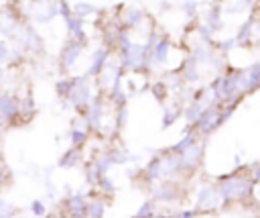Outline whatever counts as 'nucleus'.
Returning a JSON list of instances; mask_svg holds the SVG:
<instances>
[{
  "mask_svg": "<svg viewBox=\"0 0 260 218\" xmlns=\"http://www.w3.org/2000/svg\"><path fill=\"white\" fill-rule=\"evenodd\" d=\"M35 22H49L59 16V2L57 0H37L32 2V12L28 14Z\"/></svg>",
  "mask_w": 260,
  "mask_h": 218,
  "instance_id": "ddd939ff",
  "label": "nucleus"
},
{
  "mask_svg": "<svg viewBox=\"0 0 260 218\" xmlns=\"http://www.w3.org/2000/svg\"><path fill=\"white\" fill-rule=\"evenodd\" d=\"M87 141H89V128L83 122V118L79 116L75 120V124L71 126V130H69V143H71L73 149H83Z\"/></svg>",
  "mask_w": 260,
  "mask_h": 218,
  "instance_id": "6ab92c4d",
  "label": "nucleus"
},
{
  "mask_svg": "<svg viewBox=\"0 0 260 218\" xmlns=\"http://www.w3.org/2000/svg\"><path fill=\"white\" fill-rule=\"evenodd\" d=\"M203 24H207L213 33H221L223 31V26H225V18H223V12H221V8H219V4L215 2V4H209L207 8H205V12H203V20H201Z\"/></svg>",
  "mask_w": 260,
  "mask_h": 218,
  "instance_id": "f3484780",
  "label": "nucleus"
},
{
  "mask_svg": "<svg viewBox=\"0 0 260 218\" xmlns=\"http://www.w3.org/2000/svg\"><path fill=\"white\" fill-rule=\"evenodd\" d=\"M223 206L217 183H203L195 194V210L199 214H211L217 212Z\"/></svg>",
  "mask_w": 260,
  "mask_h": 218,
  "instance_id": "7ed1b4c3",
  "label": "nucleus"
},
{
  "mask_svg": "<svg viewBox=\"0 0 260 218\" xmlns=\"http://www.w3.org/2000/svg\"><path fill=\"white\" fill-rule=\"evenodd\" d=\"M223 16L225 14H254L258 8V0H217Z\"/></svg>",
  "mask_w": 260,
  "mask_h": 218,
  "instance_id": "2eb2a0df",
  "label": "nucleus"
},
{
  "mask_svg": "<svg viewBox=\"0 0 260 218\" xmlns=\"http://www.w3.org/2000/svg\"><path fill=\"white\" fill-rule=\"evenodd\" d=\"M0 192H2V189H0Z\"/></svg>",
  "mask_w": 260,
  "mask_h": 218,
  "instance_id": "79ce46f5",
  "label": "nucleus"
},
{
  "mask_svg": "<svg viewBox=\"0 0 260 218\" xmlns=\"http://www.w3.org/2000/svg\"><path fill=\"white\" fill-rule=\"evenodd\" d=\"M0 124H2V120H0Z\"/></svg>",
  "mask_w": 260,
  "mask_h": 218,
  "instance_id": "a19ab883",
  "label": "nucleus"
},
{
  "mask_svg": "<svg viewBox=\"0 0 260 218\" xmlns=\"http://www.w3.org/2000/svg\"><path fill=\"white\" fill-rule=\"evenodd\" d=\"M95 192H98L100 198H112L114 192H116V185H114V181L108 175H102L100 181H98V185H95Z\"/></svg>",
  "mask_w": 260,
  "mask_h": 218,
  "instance_id": "cd10ccee",
  "label": "nucleus"
},
{
  "mask_svg": "<svg viewBox=\"0 0 260 218\" xmlns=\"http://www.w3.org/2000/svg\"><path fill=\"white\" fill-rule=\"evenodd\" d=\"M18 214V210L4 198H0V218H14Z\"/></svg>",
  "mask_w": 260,
  "mask_h": 218,
  "instance_id": "2f4dec72",
  "label": "nucleus"
},
{
  "mask_svg": "<svg viewBox=\"0 0 260 218\" xmlns=\"http://www.w3.org/2000/svg\"><path fill=\"white\" fill-rule=\"evenodd\" d=\"M110 59H112V49H110L108 45L102 43V45L91 53V57H89V65H87V69H85V75L91 77V79H95V77L102 73V69L108 65Z\"/></svg>",
  "mask_w": 260,
  "mask_h": 218,
  "instance_id": "f8f14e48",
  "label": "nucleus"
},
{
  "mask_svg": "<svg viewBox=\"0 0 260 218\" xmlns=\"http://www.w3.org/2000/svg\"><path fill=\"white\" fill-rule=\"evenodd\" d=\"M120 20H122V26L128 29L130 33H136L138 29H152L154 22L150 20V16L140 8V6H122V12H120Z\"/></svg>",
  "mask_w": 260,
  "mask_h": 218,
  "instance_id": "423d86ee",
  "label": "nucleus"
},
{
  "mask_svg": "<svg viewBox=\"0 0 260 218\" xmlns=\"http://www.w3.org/2000/svg\"><path fill=\"white\" fill-rule=\"evenodd\" d=\"M83 163V149H73V147H69V149H65V153L59 157V167L61 169H71V167H77V165H81Z\"/></svg>",
  "mask_w": 260,
  "mask_h": 218,
  "instance_id": "412c9836",
  "label": "nucleus"
},
{
  "mask_svg": "<svg viewBox=\"0 0 260 218\" xmlns=\"http://www.w3.org/2000/svg\"><path fill=\"white\" fill-rule=\"evenodd\" d=\"M254 22H256V16L250 14L244 18V22H240L234 39L238 43V47H250L254 43Z\"/></svg>",
  "mask_w": 260,
  "mask_h": 218,
  "instance_id": "a211bd4d",
  "label": "nucleus"
},
{
  "mask_svg": "<svg viewBox=\"0 0 260 218\" xmlns=\"http://www.w3.org/2000/svg\"><path fill=\"white\" fill-rule=\"evenodd\" d=\"M30 212H32V216L43 218V216L47 214V208H45V204H43L41 200H32V202H30Z\"/></svg>",
  "mask_w": 260,
  "mask_h": 218,
  "instance_id": "c9c22d12",
  "label": "nucleus"
},
{
  "mask_svg": "<svg viewBox=\"0 0 260 218\" xmlns=\"http://www.w3.org/2000/svg\"><path fill=\"white\" fill-rule=\"evenodd\" d=\"M75 84H77V75L61 77V79H57V84H55V94H57L61 100H67V98H69V94L73 92Z\"/></svg>",
  "mask_w": 260,
  "mask_h": 218,
  "instance_id": "a878e982",
  "label": "nucleus"
},
{
  "mask_svg": "<svg viewBox=\"0 0 260 218\" xmlns=\"http://www.w3.org/2000/svg\"><path fill=\"white\" fill-rule=\"evenodd\" d=\"M199 141V134H197V130L193 128V126H187V130H185V134L171 147V151L173 153H177V155H181V153H185L189 147H193L195 143Z\"/></svg>",
  "mask_w": 260,
  "mask_h": 218,
  "instance_id": "b1692460",
  "label": "nucleus"
},
{
  "mask_svg": "<svg viewBox=\"0 0 260 218\" xmlns=\"http://www.w3.org/2000/svg\"><path fill=\"white\" fill-rule=\"evenodd\" d=\"M83 47H85V43H81V41H75V39L65 41V45L59 51V69L63 73H69L73 69V65L77 63V59L83 53Z\"/></svg>",
  "mask_w": 260,
  "mask_h": 218,
  "instance_id": "6e6552de",
  "label": "nucleus"
},
{
  "mask_svg": "<svg viewBox=\"0 0 260 218\" xmlns=\"http://www.w3.org/2000/svg\"><path fill=\"white\" fill-rule=\"evenodd\" d=\"M55 218H65V216H63V214H61V216H55Z\"/></svg>",
  "mask_w": 260,
  "mask_h": 218,
  "instance_id": "ea45409f",
  "label": "nucleus"
},
{
  "mask_svg": "<svg viewBox=\"0 0 260 218\" xmlns=\"http://www.w3.org/2000/svg\"><path fill=\"white\" fill-rule=\"evenodd\" d=\"M22 24V14L14 4H4L0 8V39H14Z\"/></svg>",
  "mask_w": 260,
  "mask_h": 218,
  "instance_id": "39448f33",
  "label": "nucleus"
},
{
  "mask_svg": "<svg viewBox=\"0 0 260 218\" xmlns=\"http://www.w3.org/2000/svg\"><path fill=\"white\" fill-rule=\"evenodd\" d=\"M104 212H106V200L100 198V196L98 198H89L83 218H104Z\"/></svg>",
  "mask_w": 260,
  "mask_h": 218,
  "instance_id": "393cba45",
  "label": "nucleus"
},
{
  "mask_svg": "<svg viewBox=\"0 0 260 218\" xmlns=\"http://www.w3.org/2000/svg\"><path fill=\"white\" fill-rule=\"evenodd\" d=\"M6 185H10V169L0 155V189H4Z\"/></svg>",
  "mask_w": 260,
  "mask_h": 218,
  "instance_id": "72a5a7b5",
  "label": "nucleus"
},
{
  "mask_svg": "<svg viewBox=\"0 0 260 218\" xmlns=\"http://www.w3.org/2000/svg\"><path fill=\"white\" fill-rule=\"evenodd\" d=\"M219 110H221V104L219 102H215L209 108H205V112L201 114V118L193 126L199 137H207V134H211L213 130L219 128Z\"/></svg>",
  "mask_w": 260,
  "mask_h": 218,
  "instance_id": "9d476101",
  "label": "nucleus"
},
{
  "mask_svg": "<svg viewBox=\"0 0 260 218\" xmlns=\"http://www.w3.org/2000/svg\"><path fill=\"white\" fill-rule=\"evenodd\" d=\"M179 114H181V106H167L165 108V112H162V126L167 128V126H171L177 118H179Z\"/></svg>",
  "mask_w": 260,
  "mask_h": 218,
  "instance_id": "7c9ffc66",
  "label": "nucleus"
},
{
  "mask_svg": "<svg viewBox=\"0 0 260 218\" xmlns=\"http://www.w3.org/2000/svg\"><path fill=\"white\" fill-rule=\"evenodd\" d=\"M203 157H205V143L203 141H197L193 147H189L185 153L179 155V159H181V171L187 173V175L195 173L201 167Z\"/></svg>",
  "mask_w": 260,
  "mask_h": 218,
  "instance_id": "1a4fd4ad",
  "label": "nucleus"
},
{
  "mask_svg": "<svg viewBox=\"0 0 260 218\" xmlns=\"http://www.w3.org/2000/svg\"><path fill=\"white\" fill-rule=\"evenodd\" d=\"M150 90H152V94L158 98V100H165V96H167V86H165V81L162 79H158V81H154L152 86H150Z\"/></svg>",
  "mask_w": 260,
  "mask_h": 218,
  "instance_id": "f704fd0d",
  "label": "nucleus"
},
{
  "mask_svg": "<svg viewBox=\"0 0 260 218\" xmlns=\"http://www.w3.org/2000/svg\"><path fill=\"white\" fill-rule=\"evenodd\" d=\"M154 216H156V202L154 200H146L138 208V212L134 214V218H154Z\"/></svg>",
  "mask_w": 260,
  "mask_h": 218,
  "instance_id": "c756f323",
  "label": "nucleus"
},
{
  "mask_svg": "<svg viewBox=\"0 0 260 218\" xmlns=\"http://www.w3.org/2000/svg\"><path fill=\"white\" fill-rule=\"evenodd\" d=\"M0 120L4 126L20 124V106L18 96L12 92H0Z\"/></svg>",
  "mask_w": 260,
  "mask_h": 218,
  "instance_id": "0eeeda50",
  "label": "nucleus"
},
{
  "mask_svg": "<svg viewBox=\"0 0 260 218\" xmlns=\"http://www.w3.org/2000/svg\"><path fill=\"white\" fill-rule=\"evenodd\" d=\"M57 2H59V16H61V18H67V16H71V14H73L71 4H69L67 0H57Z\"/></svg>",
  "mask_w": 260,
  "mask_h": 218,
  "instance_id": "e433bc0d",
  "label": "nucleus"
},
{
  "mask_svg": "<svg viewBox=\"0 0 260 218\" xmlns=\"http://www.w3.org/2000/svg\"><path fill=\"white\" fill-rule=\"evenodd\" d=\"M250 177L254 179V183H256V185L260 183V163H256V165L250 169Z\"/></svg>",
  "mask_w": 260,
  "mask_h": 218,
  "instance_id": "58836bf2",
  "label": "nucleus"
},
{
  "mask_svg": "<svg viewBox=\"0 0 260 218\" xmlns=\"http://www.w3.org/2000/svg\"><path fill=\"white\" fill-rule=\"evenodd\" d=\"M18 106H20V124H26L35 118L37 114V104L32 100L30 94H24V96H18Z\"/></svg>",
  "mask_w": 260,
  "mask_h": 218,
  "instance_id": "4be33fe9",
  "label": "nucleus"
},
{
  "mask_svg": "<svg viewBox=\"0 0 260 218\" xmlns=\"http://www.w3.org/2000/svg\"><path fill=\"white\" fill-rule=\"evenodd\" d=\"M63 20H65V29H67L69 39H75V41L87 43L85 29H83V24H85V20H83V18H79V16L71 14V16H67V18H63Z\"/></svg>",
  "mask_w": 260,
  "mask_h": 218,
  "instance_id": "aec40b11",
  "label": "nucleus"
},
{
  "mask_svg": "<svg viewBox=\"0 0 260 218\" xmlns=\"http://www.w3.org/2000/svg\"><path fill=\"white\" fill-rule=\"evenodd\" d=\"M199 216V212L193 208V210H181V212H177V214H173V218H197Z\"/></svg>",
  "mask_w": 260,
  "mask_h": 218,
  "instance_id": "4c0bfd02",
  "label": "nucleus"
},
{
  "mask_svg": "<svg viewBox=\"0 0 260 218\" xmlns=\"http://www.w3.org/2000/svg\"><path fill=\"white\" fill-rule=\"evenodd\" d=\"M238 81H240V92L244 96L254 92V90H258L260 88V61H254L252 65L240 69Z\"/></svg>",
  "mask_w": 260,
  "mask_h": 218,
  "instance_id": "9b49d317",
  "label": "nucleus"
},
{
  "mask_svg": "<svg viewBox=\"0 0 260 218\" xmlns=\"http://www.w3.org/2000/svg\"><path fill=\"white\" fill-rule=\"evenodd\" d=\"M181 75H183L185 84H195V81H199V77H201V65H199L195 59H191V57L187 55L185 63L181 65Z\"/></svg>",
  "mask_w": 260,
  "mask_h": 218,
  "instance_id": "5701e85b",
  "label": "nucleus"
},
{
  "mask_svg": "<svg viewBox=\"0 0 260 218\" xmlns=\"http://www.w3.org/2000/svg\"><path fill=\"white\" fill-rule=\"evenodd\" d=\"M95 81V79H93ZM91 81V77H87L85 73L83 75H77V84H75V88H73V92L69 94V98H67V102L81 114L85 108H87V104L95 98V84Z\"/></svg>",
  "mask_w": 260,
  "mask_h": 218,
  "instance_id": "f03ea898",
  "label": "nucleus"
},
{
  "mask_svg": "<svg viewBox=\"0 0 260 218\" xmlns=\"http://www.w3.org/2000/svg\"><path fill=\"white\" fill-rule=\"evenodd\" d=\"M181 10L187 14V18H191V20H193V18L197 16V12H199V4H197L195 0H187V2H183V4H181Z\"/></svg>",
  "mask_w": 260,
  "mask_h": 218,
  "instance_id": "473e14b6",
  "label": "nucleus"
},
{
  "mask_svg": "<svg viewBox=\"0 0 260 218\" xmlns=\"http://www.w3.org/2000/svg\"><path fill=\"white\" fill-rule=\"evenodd\" d=\"M179 183L175 179L171 181H158L152 185V198L156 204H171L175 200H179Z\"/></svg>",
  "mask_w": 260,
  "mask_h": 218,
  "instance_id": "4468645a",
  "label": "nucleus"
},
{
  "mask_svg": "<svg viewBox=\"0 0 260 218\" xmlns=\"http://www.w3.org/2000/svg\"><path fill=\"white\" fill-rule=\"evenodd\" d=\"M14 41L18 43V49L26 55V53H30V55H43V51H45V41H43V37L35 31V26L32 24H22L20 26V31L16 33V37H14Z\"/></svg>",
  "mask_w": 260,
  "mask_h": 218,
  "instance_id": "20e7f679",
  "label": "nucleus"
},
{
  "mask_svg": "<svg viewBox=\"0 0 260 218\" xmlns=\"http://www.w3.org/2000/svg\"><path fill=\"white\" fill-rule=\"evenodd\" d=\"M71 10H73V14L75 16H79V18H87V16H91V14H98V8L93 6V4H89V2H75L73 6H71Z\"/></svg>",
  "mask_w": 260,
  "mask_h": 218,
  "instance_id": "c85d7f7f",
  "label": "nucleus"
},
{
  "mask_svg": "<svg viewBox=\"0 0 260 218\" xmlns=\"http://www.w3.org/2000/svg\"><path fill=\"white\" fill-rule=\"evenodd\" d=\"M236 47H238V43H236L234 35H232V37H223V39H215V43H213V49H215L219 55H223L225 59H228V55H230Z\"/></svg>",
  "mask_w": 260,
  "mask_h": 218,
  "instance_id": "bb28decb",
  "label": "nucleus"
},
{
  "mask_svg": "<svg viewBox=\"0 0 260 218\" xmlns=\"http://www.w3.org/2000/svg\"><path fill=\"white\" fill-rule=\"evenodd\" d=\"M217 189H219V196H221L223 206H232L236 202L244 204L250 198H254L256 183L250 177V171L248 173H242V169H236V171L223 175L217 181Z\"/></svg>",
  "mask_w": 260,
  "mask_h": 218,
  "instance_id": "f257e3e1",
  "label": "nucleus"
},
{
  "mask_svg": "<svg viewBox=\"0 0 260 218\" xmlns=\"http://www.w3.org/2000/svg\"><path fill=\"white\" fill-rule=\"evenodd\" d=\"M85 206H87V196H83V194H71L61 202L63 216H67V218H83Z\"/></svg>",
  "mask_w": 260,
  "mask_h": 218,
  "instance_id": "dca6fc26",
  "label": "nucleus"
}]
</instances>
